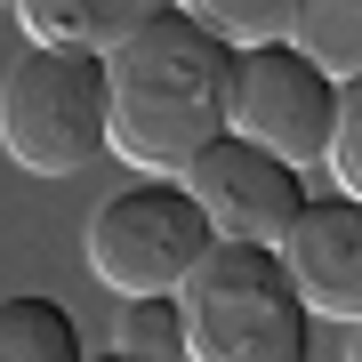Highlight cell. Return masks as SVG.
I'll return each instance as SVG.
<instances>
[{
  "instance_id": "obj_1",
  "label": "cell",
  "mask_w": 362,
  "mask_h": 362,
  "mask_svg": "<svg viewBox=\"0 0 362 362\" xmlns=\"http://www.w3.org/2000/svg\"><path fill=\"white\" fill-rule=\"evenodd\" d=\"M226 89L233 49L169 0L105 49V153H121L145 177H177L226 129Z\"/></svg>"
},
{
  "instance_id": "obj_5",
  "label": "cell",
  "mask_w": 362,
  "mask_h": 362,
  "mask_svg": "<svg viewBox=\"0 0 362 362\" xmlns=\"http://www.w3.org/2000/svg\"><path fill=\"white\" fill-rule=\"evenodd\" d=\"M330 113H338V81L314 65L306 49H290V40H250V49H233L226 129L258 137L266 153H282L290 169H314L322 161V137H330Z\"/></svg>"
},
{
  "instance_id": "obj_14",
  "label": "cell",
  "mask_w": 362,
  "mask_h": 362,
  "mask_svg": "<svg viewBox=\"0 0 362 362\" xmlns=\"http://www.w3.org/2000/svg\"><path fill=\"white\" fill-rule=\"evenodd\" d=\"M0 8H16V0H0Z\"/></svg>"
},
{
  "instance_id": "obj_6",
  "label": "cell",
  "mask_w": 362,
  "mask_h": 362,
  "mask_svg": "<svg viewBox=\"0 0 362 362\" xmlns=\"http://www.w3.org/2000/svg\"><path fill=\"white\" fill-rule=\"evenodd\" d=\"M177 185L202 202L209 233H233V242H282V226L306 202V169H290L282 153H266L258 137L218 129L194 161L177 169Z\"/></svg>"
},
{
  "instance_id": "obj_11",
  "label": "cell",
  "mask_w": 362,
  "mask_h": 362,
  "mask_svg": "<svg viewBox=\"0 0 362 362\" xmlns=\"http://www.w3.org/2000/svg\"><path fill=\"white\" fill-rule=\"evenodd\" d=\"M113 346L137 354V362H185V314H177V290H145L121 306L113 322Z\"/></svg>"
},
{
  "instance_id": "obj_3",
  "label": "cell",
  "mask_w": 362,
  "mask_h": 362,
  "mask_svg": "<svg viewBox=\"0 0 362 362\" xmlns=\"http://www.w3.org/2000/svg\"><path fill=\"white\" fill-rule=\"evenodd\" d=\"M0 145L33 177H73L105 153V57L33 40L0 73Z\"/></svg>"
},
{
  "instance_id": "obj_4",
  "label": "cell",
  "mask_w": 362,
  "mask_h": 362,
  "mask_svg": "<svg viewBox=\"0 0 362 362\" xmlns=\"http://www.w3.org/2000/svg\"><path fill=\"white\" fill-rule=\"evenodd\" d=\"M202 250H209V218L177 177H137L121 194H105L89 218V274L121 298L177 290Z\"/></svg>"
},
{
  "instance_id": "obj_12",
  "label": "cell",
  "mask_w": 362,
  "mask_h": 362,
  "mask_svg": "<svg viewBox=\"0 0 362 362\" xmlns=\"http://www.w3.org/2000/svg\"><path fill=\"white\" fill-rule=\"evenodd\" d=\"M177 8L202 16L226 49H250V40H282V33H290L298 0H177Z\"/></svg>"
},
{
  "instance_id": "obj_9",
  "label": "cell",
  "mask_w": 362,
  "mask_h": 362,
  "mask_svg": "<svg viewBox=\"0 0 362 362\" xmlns=\"http://www.w3.org/2000/svg\"><path fill=\"white\" fill-rule=\"evenodd\" d=\"M0 362H81V330L57 298H0Z\"/></svg>"
},
{
  "instance_id": "obj_2",
  "label": "cell",
  "mask_w": 362,
  "mask_h": 362,
  "mask_svg": "<svg viewBox=\"0 0 362 362\" xmlns=\"http://www.w3.org/2000/svg\"><path fill=\"white\" fill-rule=\"evenodd\" d=\"M177 314L194 362H306L314 338V314L274 242H233V233H209V250L185 266Z\"/></svg>"
},
{
  "instance_id": "obj_10",
  "label": "cell",
  "mask_w": 362,
  "mask_h": 362,
  "mask_svg": "<svg viewBox=\"0 0 362 362\" xmlns=\"http://www.w3.org/2000/svg\"><path fill=\"white\" fill-rule=\"evenodd\" d=\"M282 40H290V49H306L330 81L362 73V0H298V16H290Z\"/></svg>"
},
{
  "instance_id": "obj_7",
  "label": "cell",
  "mask_w": 362,
  "mask_h": 362,
  "mask_svg": "<svg viewBox=\"0 0 362 362\" xmlns=\"http://www.w3.org/2000/svg\"><path fill=\"white\" fill-rule=\"evenodd\" d=\"M274 258L298 282L306 314L354 322L362 314V194H338V185L330 194H306L298 218L282 226V242H274Z\"/></svg>"
},
{
  "instance_id": "obj_8",
  "label": "cell",
  "mask_w": 362,
  "mask_h": 362,
  "mask_svg": "<svg viewBox=\"0 0 362 362\" xmlns=\"http://www.w3.org/2000/svg\"><path fill=\"white\" fill-rule=\"evenodd\" d=\"M153 8H169V0H16V25H25V40H57V49H89L105 57L121 33H137Z\"/></svg>"
},
{
  "instance_id": "obj_13",
  "label": "cell",
  "mask_w": 362,
  "mask_h": 362,
  "mask_svg": "<svg viewBox=\"0 0 362 362\" xmlns=\"http://www.w3.org/2000/svg\"><path fill=\"white\" fill-rule=\"evenodd\" d=\"M338 194H362V73L338 81V113H330V137H322V161Z\"/></svg>"
}]
</instances>
